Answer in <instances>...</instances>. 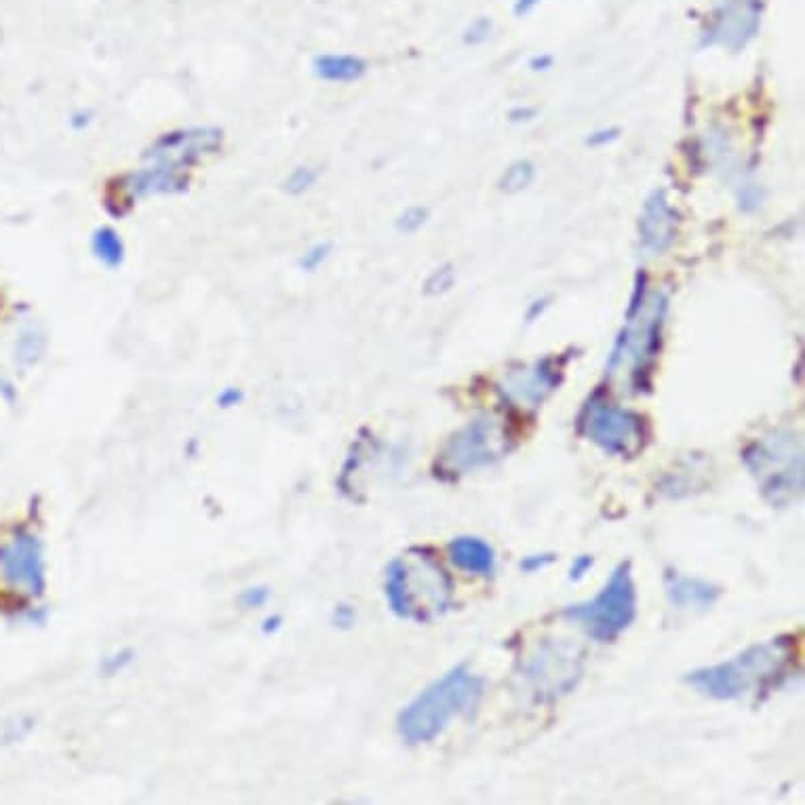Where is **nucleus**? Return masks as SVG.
<instances>
[{
    "instance_id": "obj_15",
    "label": "nucleus",
    "mask_w": 805,
    "mask_h": 805,
    "mask_svg": "<svg viewBox=\"0 0 805 805\" xmlns=\"http://www.w3.org/2000/svg\"><path fill=\"white\" fill-rule=\"evenodd\" d=\"M451 563L466 574L492 578L496 572V551L494 546L477 536L454 538L447 546Z\"/></svg>"
},
{
    "instance_id": "obj_6",
    "label": "nucleus",
    "mask_w": 805,
    "mask_h": 805,
    "mask_svg": "<svg viewBox=\"0 0 805 805\" xmlns=\"http://www.w3.org/2000/svg\"><path fill=\"white\" fill-rule=\"evenodd\" d=\"M218 129H182L161 135L146 152V167L133 175L131 188L137 196L171 194L188 186L186 169L203 154L218 150Z\"/></svg>"
},
{
    "instance_id": "obj_18",
    "label": "nucleus",
    "mask_w": 805,
    "mask_h": 805,
    "mask_svg": "<svg viewBox=\"0 0 805 805\" xmlns=\"http://www.w3.org/2000/svg\"><path fill=\"white\" fill-rule=\"evenodd\" d=\"M91 249L95 253V258L108 268H119L125 262V243L121 239V234L108 226L95 230L91 239Z\"/></svg>"
},
{
    "instance_id": "obj_3",
    "label": "nucleus",
    "mask_w": 805,
    "mask_h": 805,
    "mask_svg": "<svg viewBox=\"0 0 805 805\" xmlns=\"http://www.w3.org/2000/svg\"><path fill=\"white\" fill-rule=\"evenodd\" d=\"M669 312L664 293H647L645 274L639 277L631 306L626 310L624 325L607 357V378L626 376L633 392H645L652 386L654 367L662 350V333Z\"/></svg>"
},
{
    "instance_id": "obj_4",
    "label": "nucleus",
    "mask_w": 805,
    "mask_h": 805,
    "mask_svg": "<svg viewBox=\"0 0 805 805\" xmlns=\"http://www.w3.org/2000/svg\"><path fill=\"white\" fill-rule=\"evenodd\" d=\"M485 690V681L458 664L430 683L401 711L397 730L407 744H426L439 738L456 717L475 711Z\"/></svg>"
},
{
    "instance_id": "obj_25",
    "label": "nucleus",
    "mask_w": 805,
    "mask_h": 805,
    "mask_svg": "<svg viewBox=\"0 0 805 805\" xmlns=\"http://www.w3.org/2000/svg\"><path fill=\"white\" fill-rule=\"evenodd\" d=\"M41 348H43V344L36 333H24L17 346V359L22 363H32L38 355H41Z\"/></svg>"
},
{
    "instance_id": "obj_17",
    "label": "nucleus",
    "mask_w": 805,
    "mask_h": 805,
    "mask_svg": "<svg viewBox=\"0 0 805 805\" xmlns=\"http://www.w3.org/2000/svg\"><path fill=\"white\" fill-rule=\"evenodd\" d=\"M314 72L327 83H355L365 76L367 64L357 55H321L314 60Z\"/></svg>"
},
{
    "instance_id": "obj_21",
    "label": "nucleus",
    "mask_w": 805,
    "mask_h": 805,
    "mask_svg": "<svg viewBox=\"0 0 805 805\" xmlns=\"http://www.w3.org/2000/svg\"><path fill=\"white\" fill-rule=\"evenodd\" d=\"M317 178H319V171H317V169L308 167V165H300V167H296V169H293V171L287 175V180L283 182V188H285V192H289L291 196H300V194L308 192V190L314 186V182H317Z\"/></svg>"
},
{
    "instance_id": "obj_29",
    "label": "nucleus",
    "mask_w": 805,
    "mask_h": 805,
    "mask_svg": "<svg viewBox=\"0 0 805 805\" xmlns=\"http://www.w3.org/2000/svg\"><path fill=\"white\" fill-rule=\"evenodd\" d=\"M266 599H268L266 588H249V591H245L241 597L245 607H260L266 603Z\"/></svg>"
},
{
    "instance_id": "obj_11",
    "label": "nucleus",
    "mask_w": 805,
    "mask_h": 805,
    "mask_svg": "<svg viewBox=\"0 0 805 805\" xmlns=\"http://www.w3.org/2000/svg\"><path fill=\"white\" fill-rule=\"evenodd\" d=\"M563 369L565 359L561 357H544L534 365L510 369L504 376L502 392L515 405L536 409L561 386Z\"/></svg>"
},
{
    "instance_id": "obj_23",
    "label": "nucleus",
    "mask_w": 805,
    "mask_h": 805,
    "mask_svg": "<svg viewBox=\"0 0 805 805\" xmlns=\"http://www.w3.org/2000/svg\"><path fill=\"white\" fill-rule=\"evenodd\" d=\"M329 255H331V245L329 243H317V245H312L310 249H306L302 253V258H300L298 264H300L302 270L314 272V270H319L327 262Z\"/></svg>"
},
{
    "instance_id": "obj_32",
    "label": "nucleus",
    "mask_w": 805,
    "mask_h": 805,
    "mask_svg": "<svg viewBox=\"0 0 805 805\" xmlns=\"http://www.w3.org/2000/svg\"><path fill=\"white\" fill-rule=\"evenodd\" d=\"M243 401V395L239 390H234V388H228V390H224L222 395L218 397V403L222 405V407H234V405H239Z\"/></svg>"
},
{
    "instance_id": "obj_5",
    "label": "nucleus",
    "mask_w": 805,
    "mask_h": 805,
    "mask_svg": "<svg viewBox=\"0 0 805 805\" xmlns=\"http://www.w3.org/2000/svg\"><path fill=\"white\" fill-rule=\"evenodd\" d=\"M742 462L770 506L787 508L801 498L805 481L803 443L793 430H778L755 439L744 447Z\"/></svg>"
},
{
    "instance_id": "obj_10",
    "label": "nucleus",
    "mask_w": 805,
    "mask_h": 805,
    "mask_svg": "<svg viewBox=\"0 0 805 805\" xmlns=\"http://www.w3.org/2000/svg\"><path fill=\"white\" fill-rule=\"evenodd\" d=\"M759 26V0H721L709 30L704 32L702 47H723L728 51H740L757 36Z\"/></svg>"
},
{
    "instance_id": "obj_13",
    "label": "nucleus",
    "mask_w": 805,
    "mask_h": 805,
    "mask_svg": "<svg viewBox=\"0 0 805 805\" xmlns=\"http://www.w3.org/2000/svg\"><path fill=\"white\" fill-rule=\"evenodd\" d=\"M679 211L664 190H654L643 203L639 218V241L650 253H664L677 239Z\"/></svg>"
},
{
    "instance_id": "obj_26",
    "label": "nucleus",
    "mask_w": 805,
    "mask_h": 805,
    "mask_svg": "<svg viewBox=\"0 0 805 805\" xmlns=\"http://www.w3.org/2000/svg\"><path fill=\"white\" fill-rule=\"evenodd\" d=\"M555 561H557V555H553V553H538V555L523 557L519 567L525 574H538V572H542V569L551 567Z\"/></svg>"
},
{
    "instance_id": "obj_8",
    "label": "nucleus",
    "mask_w": 805,
    "mask_h": 805,
    "mask_svg": "<svg viewBox=\"0 0 805 805\" xmlns=\"http://www.w3.org/2000/svg\"><path fill=\"white\" fill-rule=\"evenodd\" d=\"M576 433L605 454L622 460L639 458L650 443V424L633 409L620 407L601 390L586 399L576 418Z\"/></svg>"
},
{
    "instance_id": "obj_9",
    "label": "nucleus",
    "mask_w": 805,
    "mask_h": 805,
    "mask_svg": "<svg viewBox=\"0 0 805 805\" xmlns=\"http://www.w3.org/2000/svg\"><path fill=\"white\" fill-rule=\"evenodd\" d=\"M515 449V437L506 424L494 416L468 422L451 437L435 460V477L458 481L475 470L492 466Z\"/></svg>"
},
{
    "instance_id": "obj_14",
    "label": "nucleus",
    "mask_w": 805,
    "mask_h": 805,
    "mask_svg": "<svg viewBox=\"0 0 805 805\" xmlns=\"http://www.w3.org/2000/svg\"><path fill=\"white\" fill-rule=\"evenodd\" d=\"M664 591L675 610L681 612H709L723 595L721 586L715 582L698 576H685L675 572V569H666Z\"/></svg>"
},
{
    "instance_id": "obj_19",
    "label": "nucleus",
    "mask_w": 805,
    "mask_h": 805,
    "mask_svg": "<svg viewBox=\"0 0 805 805\" xmlns=\"http://www.w3.org/2000/svg\"><path fill=\"white\" fill-rule=\"evenodd\" d=\"M534 175H536V167L529 163V161H517L510 165L498 182L502 192L508 194H517L521 190H525L529 184L534 182Z\"/></svg>"
},
{
    "instance_id": "obj_27",
    "label": "nucleus",
    "mask_w": 805,
    "mask_h": 805,
    "mask_svg": "<svg viewBox=\"0 0 805 805\" xmlns=\"http://www.w3.org/2000/svg\"><path fill=\"white\" fill-rule=\"evenodd\" d=\"M595 567V557L593 555H578L572 561V567H569V580L572 582H580L591 569Z\"/></svg>"
},
{
    "instance_id": "obj_7",
    "label": "nucleus",
    "mask_w": 805,
    "mask_h": 805,
    "mask_svg": "<svg viewBox=\"0 0 805 805\" xmlns=\"http://www.w3.org/2000/svg\"><path fill=\"white\" fill-rule=\"evenodd\" d=\"M639 614V597L631 559L620 561L601 591L584 603L569 605L563 618L578 624L597 643H616Z\"/></svg>"
},
{
    "instance_id": "obj_28",
    "label": "nucleus",
    "mask_w": 805,
    "mask_h": 805,
    "mask_svg": "<svg viewBox=\"0 0 805 805\" xmlns=\"http://www.w3.org/2000/svg\"><path fill=\"white\" fill-rule=\"evenodd\" d=\"M618 137H620V131H618V129H599V131L588 135L586 144H588V146H595V148H601V146H607V144L616 142Z\"/></svg>"
},
{
    "instance_id": "obj_31",
    "label": "nucleus",
    "mask_w": 805,
    "mask_h": 805,
    "mask_svg": "<svg viewBox=\"0 0 805 805\" xmlns=\"http://www.w3.org/2000/svg\"><path fill=\"white\" fill-rule=\"evenodd\" d=\"M546 308H548V298H538V300H534L532 304H529V308H527V312H525L527 323L538 321V319L542 317V314H544Z\"/></svg>"
},
{
    "instance_id": "obj_30",
    "label": "nucleus",
    "mask_w": 805,
    "mask_h": 805,
    "mask_svg": "<svg viewBox=\"0 0 805 805\" xmlns=\"http://www.w3.org/2000/svg\"><path fill=\"white\" fill-rule=\"evenodd\" d=\"M129 662H131V654L129 652H119V654H114L112 658H106L104 669H106V673L116 675L119 671H123V666L129 664Z\"/></svg>"
},
{
    "instance_id": "obj_2",
    "label": "nucleus",
    "mask_w": 805,
    "mask_h": 805,
    "mask_svg": "<svg viewBox=\"0 0 805 805\" xmlns=\"http://www.w3.org/2000/svg\"><path fill=\"white\" fill-rule=\"evenodd\" d=\"M456 584L426 546H411L386 567L384 595L390 612L401 620L430 624L454 607Z\"/></svg>"
},
{
    "instance_id": "obj_16",
    "label": "nucleus",
    "mask_w": 805,
    "mask_h": 805,
    "mask_svg": "<svg viewBox=\"0 0 805 805\" xmlns=\"http://www.w3.org/2000/svg\"><path fill=\"white\" fill-rule=\"evenodd\" d=\"M555 671H559V673H567V675H574V677H580V666H578V660L574 658L572 660V656H555V654H551V656H544V654H540V656H536L534 660H532V664H529V669H527V675H529V679L532 681H536L540 687H548V694L551 696H559V694H565L569 687H574V685H569L565 679H561L559 675H555Z\"/></svg>"
},
{
    "instance_id": "obj_36",
    "label": "nucleus",
    "mask_w": 805,
    "mask_h": 805,
    "mask_svg": "<svg viewBox=\"0 0 805 805\" xmlns=\"http://www.w3.org/2000/svg\"><path fill=\"white\" fill-rule=\"evenodd\" d=\"M0 395H3L7 401H13V388L3 378H0Z\"/></svg>"
},
{
    "instance_id": "obj_33",
    "label": "nucleus",
    "mask_w": 805,
    "mask_h": 805,
    "mask_svg": "<svg viewBox=\"0 0 805 805\" xmlns=\"http://www.w3.org/2000/svg\"><path fill=\"white\" fill-rule=\"evenodd\" d=\"M534 114H536V110L534 108H521V106H517V108H513L510 110V121L513 123H525V121H532L534 119Z\"/></svg>"
},
{
    "instance_id": "obj_20",
    "label": "nucleus",
    "mask_w": 805,
    "mask_h": 805,
    "mask_svg": "<svg viewBox=\"0 0 805 805\" xmlns=\"http://www.w3.org/2000/svg\"><path fill=\"white\" fill-rule=\"evenodd\" d=\"M454 285H456V266L443 264L428 274V279L424 283V293L426 296H443V293L451 291Z\"/></svg>"
},
{
    "instance_id": "obj_35",
    "label": "nucleus",
    "mask_w": 805,
    "mask_h": 805,
    "mask_svg": "<svg viewBox=\"0 0 805 805\" xmlns=\"http://www.w3.org/2000/svg\"><path fill=\"white\" fill-rule=\"evenodd\" d=\"M532 70H548L553 66V57L551 55H536L532 62H529Z\"/></svg>"
},
{
    "instance_id": "obj_22",
    "label": "nucleus",
    "mask_w": 805,
    "mask_h": 805,
    "mask_svg": "<svg viewBox=\"0 0 805 805\" xmlns=\"http://www.w3.org/2000/svg\"><path fill=\"white\" fill-rule=\"evenodd\" d=\"M428 222V209L414 205L407 207L397 218V230L403 234H414Z\"/></svg>"
},
{
    "instance_id": "obj_24",
    "label": "nucleus",
    "mask_w": 805,
    "mask_h": 805,
    "mask_svg": "<svg viewBox=\"0 0 805 805\" xmlns=\"http://www.w3.org/2000/svg\"><path fill=\"white\" fill-rule=\"evenodd\" d=\"M492 36V19L489 17H479L475 19L473 24L468 26V30L464 32V41L468 45H481L485 43L487 38Z\"/></svg>"
},
{
    "instance_id": "obj_1",
    "label": "nucleus",
    "mask_w": 805,
    "mask_h": 805,
    "mask_svg": "<svg viewBox=\"0 0 805 805\" xmlns=\"http://www.w3.org/2000/svg\"><path fill=\"white\" fill-rule=\"evenodd\" d=\"M801 658L797 635H778L746 647L738 656L687 673L683 681L700 696L742 700L770 694L793 677Z\"/></svg>"
},
{
    "instance_id": "obj_34",
    "label": "nucleus",
    "mask_w": 805,
    "mask_h": 805,
    "mask_svg": "<svg viewBox=\"0 0 805 805\" xmlns=\"http://www.w3.org/2000/svg\"><path fill=\"white\" fill-rule=\"evenodd\" d=\"M538 5H540V0H517V3H515V15H519V17L529 15Z\"/></svg>"
},
{
    "instance_id": "obj_12",
    "label": "nucleus",
    "mask_w": 805,
    "mask_h": 805,
    "mask_svg": "<svg viewBox=\"0 0 805 805\" xmlns=\"http://www.w3.org/2000/svg\"><path fill=\"white\" fill-rule=\"evenodd\" d=\"M0 563H3V572L13 586L24 588L30 595H41L45 591L43 544L36 536L19 534L3 548Z\"/></svg>"
}]
</instances>
